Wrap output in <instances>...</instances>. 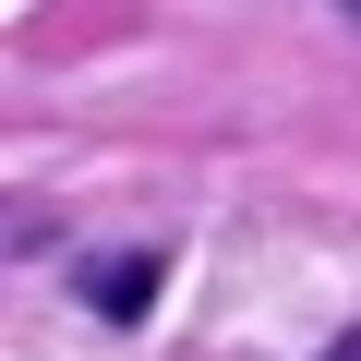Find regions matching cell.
Instances as JSON below:
<instances>
[{
    "mask_svg": "<svg viewBox=\"0 0 361 361\" xmlns=\"http://www.w3.org/2000/svg\"><path fill=\"white\" fill-rule=\"evenodd\" d=\"M157 277H169V253H109V265H85V313L145 325V313H157Z\"/></svg>",
    "mask_w": 361,
    "mask_h": 361,
    "instance_id": "obj_1",
    "label": "cell"
},
{
    "mask_svg": "<svg viewBox=\"0 0 361 361\" xmlns=\"http://www.w3.org/2000/svg\"><path fill=\"white\" fill-rule=\"evenodd\" d=\"M325 361H361V325H349V337H337V349H325Z\"/></svg>",
    "mask_w": 361,
    "mask_h": 361,
    "instance_id": "obj_2",
    "label": "cell"
}]
</instances>
